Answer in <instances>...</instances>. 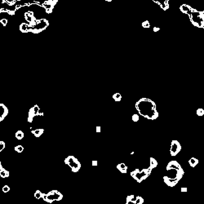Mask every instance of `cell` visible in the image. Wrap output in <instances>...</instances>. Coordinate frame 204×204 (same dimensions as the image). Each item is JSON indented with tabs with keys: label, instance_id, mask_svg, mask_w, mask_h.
<instances>
[{
	"label": "cell",
	"instance_id": "4316f807",
	"mask_svg": "<svg viewBox=\"0 0 204 204\" xmlns=\"http://www.w3.org/2000/svg\"><path fill=\"white\" fill-rule=\"evenodd\" d=\"M5 147H6V143L3 141H0V152H2L3 150H4Z\"/></svg>",
	"mask_w": 204,
	"mask_h": 204
},
{
	"label": "cell",
	"instance_id": "4dcf8cb0",
	"mask_svg": "<svg viewBox=\"0 0 204 204\" xmlns=\"http://www.w3.org/2000/svg\"><path fill=\"white\" fill-rule=\"evenodd\" d=\"M96 132L97 133H100V132H101V127H100V126H97V127H96Z\"/></svg>",
	"mask_w": 204,
	"mask_h": 204
},
{
	"label": "cell",
	"instance_id": "603a6c76",
	"mask_svg": "<svg viewBox=\"0 0 204 204\" xmlns=\"http://www.w3.org/2000/svg\"><path fill=\"white\" fill-rule=\"evenodd\" d=\"M14 150H15V151H16L17 153L21 154V153L23 152V150H24V147H23V146H21V145H18V146H15Z\"/></svg>",
	"mask_w": 204,
	"mask_h": 204
},
{
	"label": "cell",
	"instance_id": "277c9868",
	"mask_svg": "<svg viewBox=\"0 0 204 204\" xmlns=\"http://www.w3.org/2000/svg\"><path fill=\"white\" fill-rule=\"evenodd\" d=\"M181 13L189 16V20L193 25L198 28H203L204 25V14L203 12H199L196 9L193 8L189 5L182 4L180 7Z\"/></svg>",
	"mask_w": 204,
	"mask_h": 204
},
{
	"label": "cell",
	"instance_id": "1f68e13d",
	"mask_svg": "<svg viewBox=\"0 0 204 204\" xmlns=\"http://www.w3.org/2000/svg\"><path fill=\"white\" fill-rule=\"evenodd\" d=\"M1 23L2 24H3V25H7V23H8V21L6 20V19H3V20H1Z\"/></svg>",
	"mask_w": 204,
	"mask_h": 204
},
{
	"label": "cell",
	"instance_id": "836d02e7",
	"mask_svg": "<svg viewBox=\"0 0 204 204\" xmlns=\"http://www.w3.org/2000/svg\"><path fill=\"white\" fill-rule=\"evenodd\" d=\"M159 29H159V28H158V27H154V32H157V31H158Z\"/></svg>",
	"mask_w": 204,
	"mask_h": 204
},
{
	"label": "cell",
	"instance_id": "2e32d148",
	"mask_svg": "<svg viewBox=\"0 0 204 204\" xmlns=\"http://www.w3.org/2000/svg\"><path fill=\"white\" fill-rule=\"evenodd\" d=\"M136 198H137V196L135 195L127 196L126 198V204H136Z\"/></svg>",
	"mask_w": 204,
	"mask_h": 204
},
{
	"label": "cell",
	"instance_id": "cb8c5ba5",
	"mask_svg": "<svg viewBox=\"0 0 204 204\" xmlns=\"http://www.w3.org/2000/svg\"><path fill=\"white\" fill-rule=\"evenodd\" d=\"M196 113H197V115L199 117H203L204 115V109L203 108H199L197 109V111H196Z\"/></svg>",
	"mask_w": 204,
	"mask_h": 204
},
{
	"label": "cell",
	"instance_id": "44dd1931",
	"mask_svg": "<svg viewBox=\"0 0 204 204\" xmlns=\"http://www.w3.org/2000/svg\"><path fill=\"white\" fill-rule=\"evenodd\" d=\"M15 136H16V138H17L18 141H21L24 138V136H25V134H24V132L22 131H17L16 134H15Z\"/></svg>",
	"mask_w": 204,
	"mask_h": 204
},
{
	"label": "cell",
	"instance_id": "5bb4252c",
	"mask_svg": "<svg viewBox=\"0 0 204 204\" xmlns=\"http://www.w3.org/2000/svg\"><path fill=\"white\" fill-rule=\"evenodd\" d=\"M116 167L117 169L123 174H126L127 172V166L126 165L125 163H118Z\"/></svg>",
	"mask_w": 204,
	"mask_h": 204
},
{
	"label": "cell",
	"instance_id": "9c48e42d",
	"mask_svg": "<svg viewBox=\"0 0 204 204\" xmlns=\"http://www.w3.org/2000/svg\"><path fill=\"white\" fill-rule=\"evenodd\" d=\"M44 115V113L41 110V109L39 108V106L38 104H34L33 107L29 109V113H28V123H33V118L35 117H42Z\"/></svg>",
	"mask_w": 204,
	"mask_h": 204
},
{
	"label": "cell",
	"instance_id": "ba28073f",
	"mask_svg": "<svg viewBox=\"0 0 204 204\" xmlns=\"http://www.w3.org/2000/svg\"><path fill=\"white\" fill-rule=\"evenodd\" d=\"M64 162L70 167L71 171L73 172H79L82 167V164L80 163L79 159L73 155H69L68 157H66L64 160Z\"/></svg>",
	"mask_w": 204,
	"mask_h": 204
},
{
	"label": "cell",
	"instance_id": "d6a6232c",
	"mask_svg": "<svg viewBox=\"0 0 204 204\" xmlns=\"http://www.w3.org/2000/svg\"><path fill=\"white\" fill-rule=\"evenodd\" d=\"M187 190H188V189L186 187H182L181 189H180V191L181 192H187Z\"/></svg>",
	"mask_w": 204,
	"mask_h": 204
},
{
	"label": "cell",
	"instance_id": "8fae6325",
	"mask_svg": "<svg viewBox=\"0 0 204 204\" xmlns=\"http://www.w3.org/2000/svg\"><path fill=\"white\" fill-rule=\"evenodd\" d=\"M161 8L163 11H167L169 8V0H152Z\"/></svg>",
	"mask_w": 204,
	"mask_h": 204
},
{
	"label": "cell",
	"instance_id": "74e56055",
	"mask_svg": "<svg viewBox=\"0 0 204 204\" xmlns=\"http://www.w3.org/2000/svg\"><path fill=\"white\" fill-rule=\"evenodd\" d=\"M203 12H204V11H203Z\"/></svg>",
	"mask_w": 204,
	"mask_h": 204
},
{
	"label": "cell",
	"instance_id": "3957f363",
	"mask_svg": "<svg viewBox=\"0 0 204 204\" xmlns=\"http://www.w3.org/2000/svg\"><path fill=\"white\" fill-rule=\"evenodd\" d=\"M135 108L141 116L149 120H155L159 116L155 102L149 98H141L136 101Z\"/></svg>",
	"mask_w": 204,
	"mask_h": 204
},
{
	"label": "cell",
	"instance_id": "7c38bea8",
	"mask_svg": "<svg viewBox=\"0 0 204 204\" xmlns=\"http://www.w3.org/2000/svg\"><path fill=\"white\" fill-rule=\"evenodd\" d=\"M0 109H1L0 122H3V121L4 120L5 118L8 116V113H9V110H8V108L5 104H3V103H1V104H0Z\"/></svg>",
	"mask_w": 204,
	"mask_h": 204
},
{
	"label": "cell",
	"instance_id": "5b68a950",
	"mask_svg": "<svg viewBox=\"0 0 204 204\" xmlns=\"http://www.w3.org/2000/svg\"><path fill=\"white\" fill-rule=\"evenodd\" d=\"M48 25L49 22L46 19H35L28 23H22L20 25V30L23 33H38L45 30Z\"/></svg>",
	"mask_w": 204,
	"mask_h": 204
},
{
	"label": "cell",
	"instance_id": "6da1fadb",
	"mask_svg": "<svg viewBox=\"0 0 204 204\" xmlns=\"http://www.w3.org/2000/svg\"><path fill=\"white\" fill-rule=\"evenodd\" d=\"M57 2L58 0H1L0 12L13 16L21 8L35 4L43 8L47 13H52Z\"/></svg>",
	"mask_w": 204,
	"mask_h": 204
},
{
	"label": "cell",
	"instance_id": "d6986e66",
	"mask_svg": "<svg viewBox=\"0 0 204 204\" xmlns=\"http://www.w3.org/2000/svg\"><path fill=\"white\" fill-rule=\"evenodd\" d=\"M157 166H158V162H157V160H156L154 158H153V157H150V166H149V167H150V169L153 171L155 167H157Z\"/></svg>",
	"mask_w": 204,
	"mask_h": 204
},
{
	"label": "cell",
	"instance_id": "7402d4cb",
	"mask_svg": "<svg viewBox=\"0 0 204 204\" xmlns=\"http://www.w3.org/2000/svg\"><path fill=\"white\" fill-rule=\"evenodd\" d=\"M113 99L114 100V101H116V102H119V101H121V100H122V95H121L120 93H118V92H117V93H114L113 95Z\"/></svg>",
	"mask_w": 204,
	"mask_h": 204
},
{
	"label": "cell",
	"instance_id": "83f0119b",
	"mask_svg": "<svg viewBox=\"0 0 204 204\" xmlns=\"http://www.w3.org/2000/svg\"><path fill=\"white\" fill-rule=\"evenodd\" d=\"M2 190H3V193H8V192L10 191V187H9V185H5L3 187V189H2Z\"/></svg>",
	"mask_w": 204,
	"mask_h": 204
},
{
	"label": "cell",
	"instance_id": "d4e9b609",
	"mask_svg": "<svg viewBox=\"0 0 204 204\" xmlns=\"http://www.w3.org/2000/svg\"><path fill=\"white\" fill-rule=\"evenodd\" d=\"M132 119L133 122L136 123L138 121L140 120V114L139 113H134L133 115L132 116Z\"/></svg>",
	"mask_w": 204,
	"mask_h": 204
},
{
	"label": "cell",
	"instance_id": "7a4b0ae2",
	"mask_svg": "<svg viewBox=\"0 0 204 204\" xmlns=\"http://www.w3.org/2000/svg\"><path fill=\"white\" fill-rule=\"evenodd\" d=\"M167 175L163 176V181L168 187H174L182 179L185 171L181 165L175 160H172L167 163Z\"/></svg>",
	"mask_w": 204,
	"mask_h": 204
},
{
	"label": "cell",
	"instance_id": "f1b7e54d",
	"mask_svg": "<svg viewBox=\"0 0 204 204\" xmlns=\"http://www.w3.org/2000/svg\"><path fill=\"white\" fill-rule=\"evenodd\" d=\"M142 26L144 27V28H150V22H149V21H145L143 23H142Z\"/></svg>",
	"mask_w": 204,
	"mask_h": 204
},
{
	"label": "cell",
	"instance_id": "8d00e7d4",
	"mask_svg": "<svg viewBox=\"0 0 204 204\" xmlns=\"http://www.w3.org/2000/svg\"><path fill=\"white\" fill-rule=\"evenodd\" d=\"M203 29H204V25H203Z\"/></svg>",
	"mask_w": 204,
	"mask_h": 204
},
{
	"label": "cell",
	"instance_id": "4fadbf2b",
	"mask_svg": "<svg viewBox=\"0 0 204 204\" xmlns=\"http://www.w3.org/2000/svg\"><path fill=\"white\" fill-rule=\"evenodd\" d=\"M0 176L3 179L10 176V171L6 170L4 167H3V164L1 162H0Z\"/></svg>",
	"mask_w": 204,
	"mask_h": 204
},
{
	"label": "cell",
	"instance_id": "52a82bcc",
	"mask_svg": "<svg viewBox=\"0 0 204 204\" xmlns=\"http://www.w3.org/2000/svg\"><path fill=\"white\" fill-rule=\"evenodd\" d=\"M64 198L63 194L57 189L51 190L47 194H44V196L42 198V200L48 203H53L54 202H59L61 201Z\"/></svg>",
	"mask_w": 204,
	"mask_h": 204
},
{
	"label": "cell",
	"instance_id": "d590c367",
	"mask_svg": "<svg viewBox=\"0 0 204 204\" xmlns=\"http://www.w3.org/2000/svg\"><path fill=\"white\" fill-rule=\"evenodd\" d=\"M105 1H107V2H111L112 0H105Z\"/></svg>",
	"mask_w": 204,
	"mask_h": 204
},
{
	"label": "cell",
	"instance_id": "ffe728a7",
	"mask_svg": "<svg viewBox=\"0 0 204 204\" xmlns=\"http://www.w3.org/2000/svg\"><path fill=\"white\" fill-rule=\"evenodd\" d=\"M43 196H44V193H42L39 189L36 190L35 193L33 194V197H34L36 199H42V198H43Z\"/></svg>",
	"mask_w": 204,
	"mask_h": 204
},
{
	"label": "cell",
	"instance_id": "484cf974",
	"mask_svg": "<svg viewBox=\"0 0 204 204\" xmlns=\"http://www.w3.org/2000/svg\"><path fill=\"white\" fill-rule=\"evenodd\" d=\"M145 202L144 198H142L141 196H137L136 200V204H143Z\"/></svg>",
	"mask_w": 204,
	"mask_h": 204
},
{
	"label": "cell",
	"instance_id": "e0dca14e",
	"mask_svg": "<svg viewBox=\"0 0 204 204\" xmlns=\"http://www.w3.org/2000/svg\"><path fill=\"white\" fill-rule=\"evenodd\" d=\"M25 20L28 21V22H29V21H32L36 19L35 17H34V14H33V12H27V13L25 14Z\"/></svg>",
	"mask_w": 204,
	"mask_h": 204
},
{
	"label": "cell",
	"instance_id": "30bf717a",
	"mask_svg": "<svg viewBox=\"0 0 204 204\" xmlns=\"http://www.w3.org/2000/svg\"><path fill=\"white\" fill-rule=\"evenodd\" d=\"M181 149H182L181 145L180 144L178 141H176V140L171 141V147H170V154H171V157H175L180 152Z\"/></svg>",
	"mask_w": 204,
	"mask_h": 204
},
{
	"label": "cell",
	"instance_id": "e575fe53",
	"mask_svg": "<svg viewBox=\"0 0 204 204\" xmlns=\"http://www.w3.org/2000/svg\"><path fill=\"white\" fill-rule=\"evenodd\" d=\"M133 154H134L133 151H132V152H131V155H133Z\"/></svg>",
	"mask_w": 204,
	"mask_h": 204
},
{
	"label": "cell",
	"instance_id": "f546056e",
	"mask_svg": "<svg viewBox=\"0 0 204 204\" xmlns=\"http://www.w3.org/2000/svg\"><path fill=\"white\" fill-rule=\"evenodd\" d=\"M92 167H97L98 166V161L97 160H92Z\"/></svg>",
	"mask_w": 204,
	"mask_h": 204
},
{
	"label": "cell",
	"instance_id": "ac0fdd59",
	"mask_svg": "<svg viewBox=\"0 0 204 204\" xmlns=\"http://www.w3.org/2000/svg\"><path fill=\"white\" fill-rule=\"evenodd\" d=\"M198 162H199V160H198V158H194V157H192V158L188 161L189 165L191 167H195L198 164Z\"/></svg>",
	"mask_w": 204,
	"mask_h": 204
},
{
	"label": "cell",
	"instance_id": "9a60e30c",
	"mask_svg": "<svg viewBox=\"0 0 204 204\" xmlns=\"http://www.w3.org/2000/svg\"><path fill=\"white\" fill-rule=\"evenodd\" d=\"M44 132V129L43 128H38V129L31 130V133L33 134L35 137H40L42 134Z\"/></svg>",
	"mask_w": 204,
	"mask_h": 204
},
{
	"label": "cell",
	"instance_id": "8992f818",
	"mask_svg": "<svg viewBox=\"0 0 204 204\" xmlns=\"http://www.w3.org/2000/svg\"><path fill=\"white\" fill-rule=\"evenodd\" d=\"M151 172H152V170L150 167H148V168H144L142 170L135 169L134 171H131L130 175L137 183H141L143 180H145L150 176Z\"/></svg>",
	"mask_w": 204,
	"mask_h": 204
}]
</instances>
